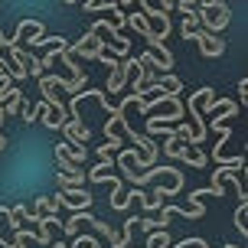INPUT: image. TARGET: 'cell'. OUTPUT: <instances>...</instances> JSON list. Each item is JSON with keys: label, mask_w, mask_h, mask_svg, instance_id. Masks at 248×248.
<instances>
[{"label": "cell", "mask_w": 248, "mask_h": 248, "mask_svg": "<svg viewBox=\"0 0 248 248\" xmlns=\"http://www.w3.org/2000/svg\"><path fill=\"white\" fill-rule=\"evenodd\" d=\"M124 26H131V30H134L137 36H144V39L150 36V20H147V16H144V13H140V10L127 13V20H124Z\"/></svg>", "instance_id": "14"}, {"label": "cell", "mask_w": 248, "mask_h": 248, "mask_svg": "<svg viewBox=\"0 0 248 248\" xmlns=\"http://www.w3.org/2000/svg\"><path fill=\"white\" fill-rule=\"evenodd\" d=\"M111 176H114L111 160H101L98 167H92V170H88V180H92V183H108Z\"/></svg>", "instance_id": "16"}, {"label": "cell", "mask_w": 248, "mask_h": 248, "mask_svg": "<svg viewBox=\"0 0 248 248\" xmlns=\"http://www.w3.org/2000/svg\"><path fill=\"white\" fill-rule=\"evenodd\" d=\"M170 3H173V10H180L183 16L193 10V7H196V0H170Z\"/></svg>", "instance_id": "27"}, {"label": "cell", "mask_w": 248, "mask_h": 248, "mask_svg": "<svg viewBox=\"0 0 248 248\" xmlns=\"http://www.w3.org/2000/svg\"><path fill=\"white\" fill-rule=\"evenodd\" d=\"M56 163H59V173H85V167L69 163V160H62V157H56Z\"/></svg>", "instance_id": "25"}, {"label": "cell", "mask_w": 248, "mask_h": 248, "mask_svg": "<svg viewBox=\"0 0 248 248\" xmlns=\"http://www.w3.org/2000/svg\"><path fill=\"white\" fill-rule=\"evenodd\" d=\"M137 65V59H131V56H124V59H118V65H114L111 72H108V82H105V95L111 98V95H118V92H124L127 88V78H131V69Z\"/></svg>", "instance_id": "4"}, {"label": "cell", "mask_w": 248, "mask_h": 248, "mask_svg": "<svg viewBox=\"0 0 248 248\" xmlns=\"http://www.w3.org/2000/svg\"><path fill=\"white\" fill-rule=\"evenodd\" d=\"M7 219H10V209H7V206H0V222H7Z\"/></svg>", "instance_id": "30"}, {"label": "cell", "mask_w": 248, "mask_h": 248, "mask_svg": "<svg viewBox=\"0 0 248 248\" xmlns=\"http://www.w3.org/2000/svg\"><path fill=\"white\" fill-rule=\"evenodd\" d=\"M59 176V189H72V186L85 183V173H56Z\"/></svg>", "instance_id": "19"}, {"label": "cell", "mask_w": 248, "mask_h": 248, "mask_svg": "<svg viewBox=\"0 0 248 248\" xmlns=\"http://www.w3.org/2000/svg\"><path fill=\"white\" fill-rule=\"evenodd\" d=\"M20 114H23V121H26V124H33V121H36V111H33V105H30V101L23 105V111H20Z\"/></svg>", "instance_id": "28"}, {"label": "cell", "mask_w": 248, "mask_h": 248, "mask_svg": "<svg viewBox=\"0 0 248 248\" xmlns=\"http://www.w3.org/2000/svg\"><path fill=\"white\" fill-rule=\"evenodd\" d=\"M56 157H62V160H69V163H85L88 157V147H72V144H65V140H59L56 144Z\"/></svg>", "instance_id": "12"}, {"label": "cell", "mask_w": 248, "mask_h": 248, "mask_svg": "<svg viewBox=\"0 0 248 248\" xmlns=\"http://www.w3.org/2000/svg\"><path fill=\"white\" fill-rule=\"evenodd\" d=\"M49 248H72V245H69V242H62V238H59V242H52Z\"/></svg>", "instance_id": "31"}, {"label": "cell", "mask_w": 248, "mask_h": 248, "mask_svg": "<svg viewBox=\"0 0 248 248\" xmlns=\"http://www.w3.org/2000/svg\"><path fill=\"white\" fill-rule=\"evenodd\" d=\"M225 248H242V245H225Z\"/></svg>", "instance_id": "35"}, {"label": "cell", "mask_w": 248, "mask_h": 248, "mask_svg": "<svg viewBox=\"0 0 248 248\" xmlns=\"http://www.w3.org/2000/svg\"><path fill=\"white\" fill-rule=\"evenodd\" d=\"M98 62H101V65H108V72H111L114 65H118V56H111L108 49H101V52H98Z\"/></svg>", "instance_id": "26"}, {"label": "cell", "mask_w": 248, "mask_h": 248, "mask_svg": "<svg viewBox=\"0 0 248 248\" xmlns=\"http://www.w3.org/2000/svg\"><path fill=\"white\" fill-rule=\"evenodd\" d=\"M3 78H7V72H3V69H0V82H3Z\"/></svg>", "instance_id": "33"}, {"label": "cell", "mask_w": 248, "mask_h": 248, "mask_svg": "<svg viewBox=\"0 0 248 248\" xmlns=\"http://www.w3.org/2000/svg\"><path fill=\"white\" fill-rule=\"evenodd\" d=\"M23 219H30V209H26V206H13V209H10V219H7V229H13V232H16Z\"/></svg>", "instance_id": "17"}, {"label": "cell", "mask_w": 248, "mask_h": 248, "mask_svg": "<svg viewBox=\"0 0 248 248\" xmlns=\"http://www.w3.org/2000/svg\"><path fill=\"white\" fill-rule=\"evenodd\" d=\"M62 3H78V0H62Z\"/></svg>", "instance_id": "34"}, {"label": "cell", "mask_w": 248, "mask_h": 248, "mask_svg": "<svg viewBox=\"0 0 248 248\" xmlns=\"http://www.w3.org/2000/svg\"><path fill=\"white\" fill-rule=\"evenodd\" d=\"M193 30H199V20H196V7L183 16V23H180V33H183V39H189V33Z\"/></svg>", "instance_id": "20"}, {"label": "cell", "mask_w": 248, "mask_h": 248, "mask_svg": "<svg viewBox=\"0 0 248 248\" xmlns=\"http://www.w3.org/2000/svg\"><path fill=\"white\" fill-rule=\"evenodd\" d=\"M137 225H140L144 232H167L170 222H163V219H147V216H144V219H137Z\"/></svg>", "instance_id": "21"}, {"label": "cell", "mask_w": 248, "mask_h": 248, "mask_svg": "<svg viewBox=\"0 0 248 248\" xmlns=\"http://www.w3.org/2000/svg\"><path fill=\"white\" fill-rule=\"evenodd\" d=\"M206 111L212 114L209 124H225V121H232V118L238 114V105H235V101H229V98H219V101H212Z\"/></svg>", "instance_id": "11"}, {"label": "cell", "mask_w": 248, "mask_h": 248, "mask_svg": "<svg viewBox=\"0 0 248 248\" xmlns=\"http://www.w3.org/2000/svg\"><path fill=\"white\" fill-rule=\"evenodd\" d=\"M30 238H36V235H33V229H16V232H13V242L7 248H26Z\"/></svg>", "instance_id": "22"}, {"label": "cell", "mask_w": 248, "mask_h": 248, "mask_svg": "<svg viewBox=\"0 0 248 248\" xmlns=\"http://www.w3.org/2000/svg\"><path fill=\"white\" fill-rule=\"evenodd\" d=\"M245 216H248V202H238V209H235V229L242 232V235H248V225H245Z\"/></svg>", "instance_id": "23"}, {"label": "cell", "mask_w": 248, "mask_h": 248, "mask_svg": "<svg viewBox=\"0 0 248 248\" xmlns=\"http://www.w3.org/2000/svg\"><path fill=\"white\" fill-rule=\"evenodd\" d=\"M88 216H92L88 209H78L72 219H65V222H62V232H65L69 238H75L78 232H82V225H88Z\"/></svg>", "instance_id": "13"}, {"label": "cell", "mask_w": 248, "mask_h": 248, "mask_svg": "<svg viewBox=\"0 0 248 248\" xmlns=\"http://www.w3.org/2000/svg\"><path fill=\"white\" fill-rule=\"evenodd\" d=\"M33 111H36V121H43L46 127H52V131H59L62 124L69 121V111H56V108H49L46 101H39Z\"/></svg>", "instance_id": "10"}, {"label": "cell", "mask_w": 248, "mask_h": 248, "mask_svg": "<svg viewBox=\"0 0 248 248\" xmlns=\"http://www.w3.org/2000/svg\"><path fill=\"white\" fill-rule=\"evenodd\" d=\"M7 147V137H3V131H0V150Z\"/></svg>", "instance_id": "32"}, {"label": "cell", "mask_w": 248, "mask_h": 248, "mask_svg": "<svg viewBox=\"0 0 248 248\" xmlns=\"http://www.w3.org/2000/svg\"><path fill=\"white\" fill-rule=\"evenodd\" d=\"M196 20H199V30H206V33H222L229 20H232V10H229V3H209V7H196Z\"/></svg>", "instance_id": "2"}, {"label": "cell", "mask_w": 248, "mask_h": 248, "mask_svg": "<svg viewBox=\"0 0 248 248\" xmlns=\"http://www.w3.org/2000/svg\"><path fill=\"white\" fill-rule=\"evenodd\" d=\"M189 39L199 46V52L206 56V59H216V56H222L225 52V39L216 36V33H206V30H193L189 33Z\"/></svg>", "instance_id": "6"}, {"label": "cell", "mask_w": 248, "mask_h": 248, "mask_svg": "<svg viewBox=\"0 0 248 248\" xmlns=\"http://www.w3.org/2000/svg\"><path fill=\"white\" fill-rule=\"evenodd\" d=\"M69 245H72V248H101L95 235H75L72 242H69Z\"/></svg>", "instance_id": "24"}, {"label": "cell", "mask_w": 248, "mask_h": 248, "mask_svg": "<svg viewBox=\"0 0 248 248\" xmlns=\"http://www.w3.org/2000/svg\"><path fill=\"white\" fill-rule=\"evenodd\" d=\"M212 101H216V88H196L193 95H189V105H186V111L193 118V147H199L202 140H206V108H209Z\"/></svg>", "instance_id": "1"}, {"label": "cell", "mask_w": 248, "mask_h": 248, "mask_svg": "<svg viewBox=\"0 0 248 248\" xmlns=\"http://www.w3.org/2000/svg\"><path fill=\"white\" fill-rule=\"evenodd\" d=\"M46 36V26L39 23V20H20V26H16V33H13V43H16V46H20V43H23V46H30V49H33V46H39V39Z\"/></svg>", "instance_id": "5"}, {"label": "cell", "mask_w": 248, "mask_h": 248, "mask_svg": "<svg viewBox=\"0 0 248 248\" xmlns=\"http://www.w3.org/2000/svg\"><path fill=\"white\" fill-rule=\"evenodd\" d=\"M173 3L170 0H140V13L144 16H157V13H170Z\"/></svg>", "instance_id": "15"}, {"label": "cell", "mask_w": 248, "mask_h": 248, "mask_svg": "<svg viewBox=\"0 0 248 248\" xmlns=\"http://www.w3.org/2000/svg\"><path fill=\"white\" fill-rule=\"evenodd\" d=\"M56 199H59V206H65V209H88V206H92V193H85V189H82V186H72V189H59V193H56Z\"/></svg>", "instance_id": "8"}, {"label": "cell", "mask_w": 248, "mask_h": 248, "mask_svg": "<svg viewBox=\"0 0 248 248\" xmlns=\"http://www.w3.org/2000/svg\"><path fill=\"white\" fill-rule=\"evenodd\" d=\"M13 95H20V88H16V82H13L10 75H7V78L0 82V105H7Z\"/></svg>", "instance_id": "18"}, {"label": "cell", "mask_w": 248, "mask_h": 248, "mask_svg": "<svg viewBox=\"0 0 248 248\" xmlns=\"http://www.w3.org/2000/svg\"><path fill=\"white\" fill-rule=\"evenodd\" d=\"M62 137H65V144H72V147H85V140L92 137V131H88L85 121H78V118H69V121L59 127Z\"/></svg>", "instance_id": "9"}, {"label": "cell", "mask_w": 248, "mask_h": 248, "mask_svg": "<svg viewBox=\"0 0 248 248\" xmlns=\"http://www.w3.org/2000/svg\"><path fill=\"white\" fill-rule=\"evenodd\" d=\"M167 144H163V154L167 157H173V160H183V163H189V167H206V154L199 147H186L183 140H176V137H163Z\"/></svg>", "instance_id": "3"}, {"label": "cell", "mask_w": 248, "mask_h": 248, "mask_svg": "<svg viewBox=\"0 0 248 248\" xmlns=\"http://www.w3.org/2000/svg\"><path fill=\"white\" fill-rule=\"evenodd\" d=\"M222 248H225V245H222Z\"/></svg>", "instance_id": "36"}, {"label": "cell", "mask_w": 248, "mask_h": 248, "mask_svg": "<svg viewBox=\"0 0 248 248\" xmlns=\"http://www.w3.org/2000/svg\"><path fill=\"white\" fill-rule=\"evenodd\" d=\"M101 49H105V39H101L98 33H92V30H88L82 39H75L72 46H69V52L78 56V59H98Z\"/></svg>", "instance_id": "7"}, {"label": "cell", "mask_w": 248, "mask_h": 248, "mask_svg": "<svg viewBox=\"0 0 248 248\" xmlns=\"http://www.w3.org/2000/svg\"><path fill=\"white\" fill-rule=\"evenodd\" d=\"M238 95H242V105H245V101H248V78L238 82Z\"/></svg>", "instance_id": "29"}]
</instances>
